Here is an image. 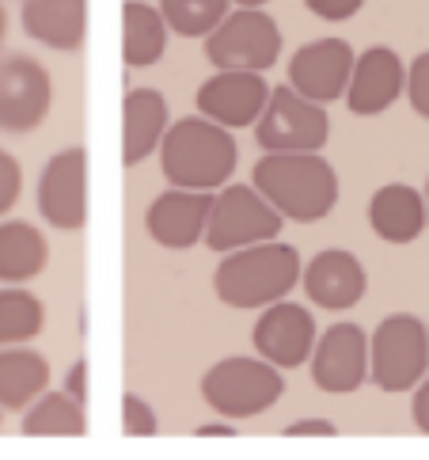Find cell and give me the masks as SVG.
Wrapping results in <instances>:
<instances>
[{
	"instance_id": "obj_1",
	"label": "cell",
	"mask_w": 429,
	"mask_h": 460,
	"mask_svg": "<svg viewBox=\"0 0 429 460\" xmlns=\"http://www.w3.org/2000/svg\"><path fill=\"white\" fill-rule=\"evenodd\" d=\"M251 179L262 199L296 225L323 221L338 202V175L320 153H267Z\"/></svg>"
},
{
	"instance_id": "obj_2",
	"label": "cell",
	"mask_w": 429,
	"mask_h": 460,
	"mask_svg": "<svg viewBox=\"0 0 429 460\" xmlns=\"http://www.w3.org/2000/svg\"><path fill=\"white\" fill-rule=\"evenodd\" d=\"M301 252L293 243L262 240L228 252L213 274V289H217V301L228 308H267L289 297V289L301 282Z\"/></svg>"
},
{
	"instance_id": "obj_3",
	"label": "cell",
	"mask_w": 429,
	"mask_h": 460,
	"mask_svg": "<svg viewBox=\"0 0 429 460\" xmlns=\"http://www.w3.org/2000/svg\"><path fill=\"white\" fill-rule=\"evenodd\" d=\"M240 164L236 141L224 126L202 119H179L163 129L160 168L171 187L183 190H221Z\"/></svg>"
},
{
	"instance_id": "obj_4",
	"label": "cell",
	"mask_w": 429,
	"mask_h": 460,
	"mask_svg": "<svg viewBox=\"0 0 429 460\" xmlns=\"http://www.w3.org/2000/svg\"><path fill=\"white\" fill-rule=\"evenodd\" d=\"M285 396V381L267 358H224L202 376V400L221 419H255Z\"/></svg>"
},
{
	"instance_id": "obj_5",
	"label": "cell",
	"mask_w": 429,
	"mask_h": 460,
	"mask_svg": "<svg viewBox=\"0 0 429 460\" xmlns=\"http://www.w3.org/2000/svg\"><path fill=\"white\" fill-rule=\"evenodd\" d=\"M429 373V327L395 312L369 335V381L381 392H410Z\"/></svg>"
},
{
	"instance_id": "obj_6",
	"label": "cell",
	"mask_w": 429,
	"mask_h": 460,
	"mask_svg": "<svg viewBox=\"0 0 429 460\" xmlns=\"http://www.w3.org/2000/svg\"><path fill=\"white\" fill-rule=\"evenodd\" d=\"M282 213H277L255 187L247 183H224L221 190H213L209 221H206V248L209 252H236L247 243L277 240L282 233Z\"/></svg>"
},
{
	"instance_id": "obj_7",
	"label": "cell",
	"mask_w": 429,
	"mask_h": 460,
	"mask_svg": "<svg viewBox=\"0 0 429 460\" xmlns=\"http://www.w3.org/2000/svg\"><path fill=\"white\" fill-rule=\"evenodd\" d=\"M331 137V119L323 103L304 100L296 88L277 84L267 95V107L255 119V141L267 153H320Z\"/></svg>"
},
{
	"instance_id": "obj_8",
	"label": "cell",
	"mask_w": 429,
	"mask_h": 460,
	"mask_svg": "<svg viewBox=\"0 0 429 460\" xmlns=\"http://www.w3.org/2000/svg\"><path fill=\"white\" fill-rule=\"evenodd\" d=\"M206 58L213 69L267 73L282 58V31L262 8H236L206 35Z\"/></svg>"
},
{
	"instance_id": "obj_9",
	"label": "cell",
	"mask_w": 429,
	"mask_h": 460,
	"mask_svg": "<svg viewBox=\"0 0 429 460\" xmlns=\"http://www.w3.org/2000/svg\"><path fill=\"white\" fill-rule=\"evenodd\" d=\"M54 103V80H49L46 65L12 54L0 61V129L4 134H31L39 129Z\"/></svg>"
},
{
	"instance_id": "obj_10",
	"label": "cell",
	"mask_w": 429,
	"mask_h": 460,
	"mask_svg": "<svg viewBox=\"0 0 429 460\" xmlns=\"http://www.w3.org/2000/svg\"><path fill=\"white\" fill-rule=\"evenodd\" d=\"M39 213L61 233H80L88 225V153L80 145L49 156L42 168Z\"/></svg>"
},
{
	"instance_id": "obj_11",
	"label": "cell",
	"mask_w": 429,
	"mask_h": 460,
	"mask_svg": "<svg viewBox=\"0 0 429 460\" xmlns=\"http://www.w3.org/2000/svg\"><path fill=\"white\" fill-rule=\"evenodd\" d=\"M311 381L327 396H350L369 381V335L357 323H335L311 347Z\"/></svg>"
},
{
	"instance_id": "obj_12",
	"label": "cell",
	"mask_w": 429,
	"mask_h": 460,
	"mask_svg": "<svg viewBox=\"0 0 429 460\" xmlns=\"http://www.w3.org/2000/svg\"><path fill=\"white\" fill-rule=\"evenodd\" d=\"M354 46L346 39H316L304 42L289 58V88H296L311 103H335L346 95L354 69Z\"/></svg>"
},
{
	"instance_id": "obj_13",
	"label": "cell",
	"mask_w": 429,
	"mask_h": 460,
	"mask_svg": "<svg viewBox=\"0 0 429 460\" xmlns=\"http://www.w3.org/2000/svg\"><path fill=\"white\" fill-rule=\"evenodd\" d=\"M209 206H213V190L171 187L148 202L144 233H148V240L168 252H190L194 243H202V236H206Z\"/></svg>"
},
{
	"instance_id": "obj_14",
	"label": "cell",
	"mask_w": 429,
	"mask_h": 460,
	"mask_svg": "<svg viewBox=\"0 0 429 460\" xmlns=\"http://www.w3.org/2000/svg\"><path fill=\"white\" fill-rule=\"evenodd\" d=\"M255 350L258 358H267L277 369H296L311 358V347H316V320L311 312L296 301H274L262 308V316L255 323Z\"/></svg>"
},
{
	"instance_id": "obj_15",
	"label": "cell",
	"mask_w": 429,
	"mask_h": 460,
	"mask_svg": "<svg viewBox=\"0 0 429 460\" xmlns=\"http://www.w3.org/2000/svg\"><path fill=\"white\" fill-rule=\"evenodd\" d=\"M270 84L262 73L247 69H217L202 88H197V114H206L209 122L224 129H243L255 126V119L267 107Z\"/></svg>"
},
{
	"instance_id": "obj_16",
	"label": "cell",
	"mask_w": 429,
	"mask_h": 460,
	"mask_svg": "<svg viewBox=\"0 0 429 460\" xmlns=\"http://www.w3.org/2000/svg\"><path fill=\"white\" fill-rule=\"evenodd\" d=\"M403 92H407V65L399 61V54L388 50V46H369L365 54L354 58L350 84H346L342 100L361 119H372V114H384Z\"/></svg>"
},
{
	"instance_id": "obj_17",
	"label": "cell",
	"mask_w": 429,
	"mask_h": 460,
	"mask_svg": "<svg viewBox=\"0 0 429 460\" xmlns=\"http://www.w3.org/2000/svg\"><path fill=\"white\" fill-rule=\"evenodd\" d=\"M301 286L311 305H320L327 312H346L365 297L369 274L354 252L331 248V252H320L311 259L308 270H301Z\"/></svg>"
},
{
	"instance_id": "obj_18",
	"label": "cell",
	"mask_w": 429,
	"mask_h": 460,
	"mask_svg": "<svg viewBox=\"0 0 429 460\" xmlns=\"http://www.w3.org/2000/svg\"><path fill=\"white\" fill-rule=\"evenodd\" d=\"M20 23L27 39L49 46V50L73 54L84 46L88 35V0H23Z\"/></svg>"
},
{
	"instance_id": "obj_19",
	"label": "cell",
	"mask_w": 429,
	"mask_h": 460,
	"mask_svg": "<svg viewBox=\"0 0 429 460\" xmlns=\"http://www.w3.org/2000/svg\"><path fill=\"white\" fill-rule=\"evenodd\" d=\"M168 129V100L156 88H134L122 100V164L137 168L160 149Z\"/></svg>"
},
{
	"instance_id": "obj_20",
	"label": "cell",
	"mask_w": 429,
	"mask_h": 460,
	"mask_svg": "<svg viewBox=\"0 0 429 460\" xmlns=\"http://www.w3.org/2000/svg\"><path fill=\"white\" fill-rule=\"evenodd\" d=\"M369 228L388 243H415L425 228V199L410 183H388L369 199Z\"/></svg>"
},
{
	"instance_id": "obj_21",
	"label": "cell",
	"mask_w": 429,
	"mask_h": 460,
	"mask_svg": "<svg viewBox=\"0 0 429 460\" xmlns=\"http://www.w3.org/2000/svg\"><path fill=\"white\" fill-rule=\"evenodd\" d=\"M49 388V361L39 350L0 347V411H23Z\"/></svg>"
},
{
	"instance_id": "obj_22",
	"label": "cell",
	"mask_w": 429,
	"mask_h": 460,
	"mask_svg": "<svg viewBox=\"0 0 429 460\" xmlns=\"http://www.w3.org/2000/svg\"><path fill=\"white\" fill-rule=\"evenodd\" d=\"M168 50V23L160 8L144 0H126L122 4V61L126 69H148Z\"/></svg>"
},
{
	"instance_id": "obj_23",
	"label": "cell",
	"mask_w": 429,
	"mask_h": 460,
	"mask_svg": "<svg viewBox=\"0 0 429 460\" xmlns=\"http://www.w3.org/2000/svg\"><path fill=\"white\" fill-rule=\"evenodd\" d=\"M49 262V243L31 221L0 225V282L23 286L39 278Z\"/></svg>"
},
{
	"instance_id": "obj_24",
	"label": "cell",
	"mask_w": 429,
	"mask_h": 460,
	"mask_svg": "<svg viewBox=\"0 0 429 460\" xmlns=\"http://www.w3.org/2000/svg\"><path fill=\"white\" fill-rule=\"evenodd\" d=\"M23 438H84L88 434V415L84 403H76L69 392H42L35 403L23 411Z\"/></svg>"
},
{
	"instance_id": "obj_25",
	"label": "cell",
	"mask_w": 429,
	"mask_h": 460,
	"mask_svg": "<svg viewBox=\"0 0 429 460\" xmlns=\"http://www.w3.org/2000/svg\"><path fill=\"white\" fill-rule=\"evenodd\" d=\"M46 305L27 289H0V347H20L42 335Z\"/></svg>"
},
{
	"instance_id": "obj_26",
	"label": "cell",
	"mask_w": 429,
	"mask_h": 460,
	"mask_svg": "<svg viewBox=\"0 0 429 460\" xmlns=\"http://www.w3.org/2000/svg\"><path fill=\"white\" fill-rule=\"evenodd\" d=\"M160 15L175 35L206 39L228 15V0H160Z\"/></svg>"
},
{
	"instance_id": "obj_27",
	"label": "cell",
	"mask_w": 429,
	"mask_h": 460,
	"mask_svg": "<svg viewBox=\"0 0 429 460\" xmlns=\"http://www.w3.org/2000/svg\"><path fill=\"white\" fill-rule=\"evenodd\" d=\"M122 434H129V438H156L160 434L156 411L148 407L137 392H126L122 396Z\"/></svg>"
},
{
	"instance_id": "obj_28",
	"label": "cell",
	"mask_w": 429,
	"mask_h": 460,
	"mask_svg": "<svg viewBox=\"0 0 429 460\" xmlns=\"http://www.w3.org/2000/svg\"><path fill=\"white\" fill-rule=\"evenodd\" d=\"M407 100H410V107H415L418 119L429 122V50L410 61V69H407Z\"/></svg>"
},
{
	"instance_id": "obj_29",
	"label": "cell",
	"mask_w": 429,
	"mask_h": 460,
	"mask_svg": "<svg viewBox=\"0 0 429 460\" xmlns=\"http://www.w3.org/2000/svg\"><path fill=\"white\" fill-rule=\"evenodd\" d=\"M20 187H23L20 160L0 149V217H4V213L15 206V199H20Z\"/></svg>"
},
{
	"instance_id": "obj_30",
	"label": "cell",
	"mask_w": 429,
	"mask_h": 460,
	"mask_svg": "<svg viewBox=\"0 0 429 460\" xmlns=\"http://www.w3.org/2000/svg\"><path fill=\"white\" fill-rule=\"evenodd\" d=\"M304 8L323 23H346L365 8V0H304Z\"/></svg>"
},
{
	"instance_id": "obj_31",
	"label": "cell",
	"mask_w": 429,
	"mask_h": 460,
	"mask_svg": "<svg viewBox=\"0 0 429 460\" xmlns=\"http://www.w3.org/2000/svg\"><path fill=\"white\" fill-rule=\"evenodd\" d=\"M65 392H69L76 403H88V358H76L73 369L65 373Z\"/></svg>"
},
{
	"instance_id": "obj_32",
	"label": "cell",
	"mask_w": 429,
	"mask_h": 460,
	"mask_svg": "<svg viewBox=\"0 0 429 460\" xmlns=\"http://www.w3.org/2000/svg\"><path fill=\"white\" fill-rule=\"evenodd\" d=\"M335 422L327 419H301V422H289L285 426V438H335Z\"/></svg>"
},
{
	"instance_id": "obj_33",
	"label": "cell",
	"mask_w": 429,
	"mask_h": 460,
	"mask_svg": "<svg viewBox=\"0 0 429 460\" xmlns=\"http://www.w3.org/2000/svg\"><path fill=\"white\" fill-rule=\"evenodd\" d=\"M415 403H410V415H415V426L422 434H429V373L415 385Z\"/></svg>"
},
{
	"instance_id": "obj_34",
	"label": "cell",
	"mask_w": 429,
	"mask_h": 460,
	"mask_svg": "<svg viewBox=\"0 0 429 460\" xmlns=\"http://www.w3.org/2000/svg\"><path fill=\"white\" fill-rule=\"evenodd\" d=\"M236 430L232 426H224V422H217V426H202V430H197V438H232Z\"/></svg>"
},
{
	"instance_id": "obj_35",
	"label": "cell",
	"mask_w": 429,
	"mask_h": 460,
	"mask_svg": "<svg viewBox=\"0 0 429 460\" xmlns=\"http://www.w3.org/2000/svg\"><path fill=\"white\" fill-rule=\"evenodd\" d=\"M228 4H240V8H262V4H270V0H228Z\"/></svg>"
},
{
	"instance_id": "obj_36",
	"label": "cell",
	"mask_w": 429,
	"mask_h": 460,
	"mask_svg": "<svg viewBox=\"0 0 429 460\" xmlns=\"http://www.w3.org/2000/svg\"><path fill=\"white\" fill-rule=\"evenodd\" d=\"M4 27H8V12H4V0H0V46H4Z\"/></svg>"
},
{
	"instance_id": "obj_37",
	"label": "cell",
	"mask_w": 429,
	"mask_h": 460,
	"mask_svg": "<svg viewBox=\"0 0 429 460\" xmlns=\"http://www.w3.org/2000/svg\"><path fill=\"white\" fill-rule=\"evenodd\" d=\"M422 199H425V225H429V179H425V190H422Z\"/></svg>"
},
{
	"instance_id": "obj_38",
	"label": "cell",
	"mask_w": 429,
	"mask_h": 460,
	"mask_svg": "<svg viewBox=\"0 0 429 460\" xmlns=\"http://www.w3.org/2000/svg\"><path fill=\"white\" fill-rule=\"evenodd\" d=\"M0 419H4V411H0Z\"/></svg>"
}]
</instances>
